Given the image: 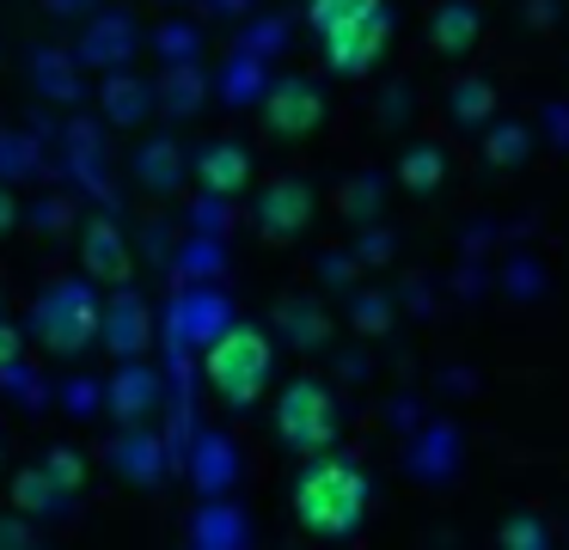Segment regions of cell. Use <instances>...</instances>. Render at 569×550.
Segmentation results:
<instances>
[{"instance_id": "obj_11", "label": "cell", "mask_w": 569, "mask_h": 550, "mask_svg": "<svg viewBox=\"0 0 569 550\" xmlns=\"http://www.w3.org/2000/svg\"><path fill=\"white\" fill-rule=\"evenodd\" d=\"M373 12H386V0H312L307 7V24H312V37H337V31H349V24H361V19H373Z\"/></svg>"}, {"instance_id": "obj_18", "label": "cell", "mask_w": 569, "mask_h": 550, "mask_svg": "<svg viewBox=\"0 0 569 550\" xmlns=\"http://www.w3.org/2000/svg\"><path fill=\"white\" fill-rule=\"evenodd\" d=\"M520 153H527V134H520V129H496L490 134V159H496V166H508V159H520Z\"/></svg>"}, {"instance_id": "obj_15", "label": "cell", "mask_w": 569, "mask_h": 550, "mask_svg": "<svg viewBox=\"0 0 569 550\" xmlns=\"http://www.w3.org/2000/svg\"><path fill=\"white\" fill-rule=\"evenodd\" d=\"M490 110H496V92H490L483 80H459V86H453V117H459V122H483Z\"/></svg>"}, {"instance_id": "obj_8", "label": "cell", "mask_w": 569, "mask_h": 550, "mask_svg": "<svg viewBox=\"0 0 569 550\" xmlns=\"http://www.w3.org/2000/svg\"><path fill=\"white\" fill-rule=\"evenodd\" d=\"M80 263H87L92 281H129V239L117 220H92L80 232Z\"/></svg>"}, {"instance_id": "obj_2", "label": "cell", "mask_w": 569, "mask_h": 550, "mask_svg": "<svg viewBox=\"0 0 569 550\" xmlns=\"http://www.w3.org/2000/svg\"><path fill=\"white\" fill-rule=\"evenodd\" d=\"M202 373H209V386L221 391L233 410H246V403H258L263 386H270L276 349H270V337H263L258 324H227L221 337L202 349Z\"/></svg>"}, {"instance_id": "obj_6", "label": "cell", "mask_w": 569, "mask_h": 550, "mask_svg": "<svg viewBox=\"0 0 569 550\" xmlns=\"http://www.w3.org/2000/svg\"><path fill=\"white\" fill-rule=\"evenodd\" d=\"M312 227V190L300 178H276L258 196V232L263 239H300Z\"/></svg>"}, {"instance_id": "obj_13", "label": "cell", "mask_w": 569, "mask_h": 550, "mask_svg": "<svg viewBox=\"0 0 569 550\" xmlns=\"http://www.w3.org/2000/svg\"><path fill=\"white\" fill-rule=\"evenodd\" d=\"M441 178H447L441 147H410V153L398 159V183H405V190H441Z\"/></svg>"}, {"instance_id": "obj_9", "label": "cell", "mask_w": 569, "mask_h": 550, "mask_svg": "<svg viewBox=\"0 0 569 550\" xmlns=\"http://www.w3.org/2000/svg\"><path fill=\"white\" fill-rule=\"evenodd\" d=\"M190 171H197V183L209 196H239L251 183V153L239 141H214V147H202V153H197V166H190Z\"/></svg>"}, {"instance_id": "obj_17", "label": "cell", "mask_w": 569, "mask_h": 550, "mask_svg": "<svg viewBox=\"0 0 569 550\" xmlns=\"http://www.w3.org/2000/svg\"><path fill=\"white\" fill-rule=\"evenodd\" d=\"M172 147H148V153H141V178H148L153 183V190H166V183H172L178 178V166H172Z\"/></svg>"}, {"instance_id": "obj_7", "label": "cell", "mask_w": 569, "mask_h": 550, "mask_svg": "<svg viewBox=\"0 0 569 550\" xmlns=\"http://www.w3.org/2000/svg\"><path fill=\"white\" fill-rule=\"evenodd\" d=\"M386 37H392V12H373V19L349 24V31L325 37V61H331L337 73H368L373 61H380Z\"/></svg>"}, {"instance_id": "obj_14", "label": "cell", "mask_w": 569, "mask_h": 550, "mask_svg": "<svg viewBox=\"0 0 569 550\" xmlns=\"http://www.w3.org/2000/svg\"><path fill=\"white\" fill-rule=\"evenodd\" d=\"M111 398H117V416H123V422H136V416H148L153 373H148V367H123V373L111 379Z\"/></svg>"}, {"instance_id": "obj_5", "label": "cell", "mask_w": 569, "mask_h": 550, "mask_svg": "<svg viewBox=\"0 0 569 550\" xmlns=\"http://www.w3.org/2000/svg\"><path fill=\"white\" fill-rule=\"evenodd\" d=\"M263 122H270V134H282V141H300V134H312L325 122V98L312 80H276V92L263 98Z\"/></svg>"}, {"instance_id": "obj_4", "label": "cell", "mask_w": 569, "mask_h": 550, "mask_svg": "<svg viewBox=\"0 0 569 550\" xmlns=\"http://www.w3.org/2000/svg\"><path fill=\"white\" fill-rule=\"evenodd\" d=\"M276 434H282L288 452H331L337 440V398L319 386V379H295V386H282V398H276Z\"/></svg>"}, {"instance_id": "obj_21", "label": "cell", "mask_w": 569, "mask_h": 550, "mask_svg": "<svg viewBox=\"0 0 569 550\" xmlns=\"http://www.w3.org/2000/svg\"><path fill=\"white\" fill-rule=\"evenodd\" d=\"M13 220H19V214H13V196H7V190H0V232H7V227H13Z\"/></svg>"}, {"instance_id": "obj_20", "label": "cell", "mask_w": 569, "mask_h": 550, "mask_svg": "<svg viewBox=\"0 0 569 550\" xmlns=\"http://www.w3.org/2000/svg\"><path fill=\"white\" fill-rule=\"evenodd\" d=\"M13 367H19V330H13V324H0V379L13 373Z\"/></svg>"}, {"instance_id": "obj_12", "label": "cell", "mask_w": 569, "mask_h": 550, "mask_svg": "<svg viewBox=\"0 0 569 550\" xmlns=\"http://www.w3.org/2000/svg\"><path fill=\"white\" fill-rule=\"evenodd\" d=\"M62 496H68V489L56 483V477L43 471V464H31V471H19V477H13V508H19V513H31V520L56 513V508H62Z\"/></svg>"}, {"instance_id": "obj_10", "label": "cell", "mask_w": 569, "mask_h": 550, "mask_svg": "<svg viewBox=\"0 0 569 550\" xmlns=\"http://www.w3.org/2000/svg\"><path fill=\"white\" fill-rule=\"evenodd\" d=\"M429 43L441 49V56H466V49L478 43V7L447 0V7L435 12V24H429Z\"/></svg>"}, {"instance_id": "obj_16", "label": "cell", "mask_w": 569, "mask_h": 550, "mask_svg": "<svg viewBox=\"0 0 569 550\" xmlns=\"http://www.w3.org/2000/svg\"><path fill=\"white\" fill-rule=\"evenodd\" d=\"M43 471H50L62 489H80V483H87V464H80V452H74V447H56L50 459H43Z\"/></svg>"}, {"instance_id": "obj_1", "label": "cell", "mask_w": 569, "mask_h": 550, "mask_svg": "<svg viewBox=\"0 0 569 550\" xmlns=\"http://www.w3.org/2000/svg\"><path fill=\"white\" fill-rule=\"evenodd\" d=\"M368 513V471L331 452H312V464L295 483V520L312 538H349Z\"/></svg>"}, {"instance_id": "obj_19", "label": "cell", "mask_w": 569, "mask_h": 550, "mask_svg": "<svg viewBox=\"0 0 569 550\" xmlns=\"http://www.w3.org/2000/svg\"><path fill=\"white\" fill-rule=\"evenodd\" d=\"M502 544H545V526H532V520H508V526H502Z\"/></svg>"}, {"instance_id": "obj_3", "label": "cell", "mask_w": 569, "mask_h": 550, "mask_svg": "<svg viewBox=\"0 0 569 550\" xmlns=\"http://www.w3.org/2000/svg\"><path fill=\"white\" fill-rule=\"evenodd\" d=\"M104 312H99V293L87 288V281H62V288H50L38 300V318H31V330H38V342L50 354H87L92 337H99Z\"/></svg>"}]
</instances>
